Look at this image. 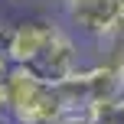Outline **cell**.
I'll list each match as a JSON object with an SVG mask.
<instances>
[{"mask_svg": "<svg viewBox=\"0 0 124 124\" xmlns=\"http://www.w3.org/2000/svg\"><path fill=\"white\" fill-rule=\"evenodd\" d=\"M69 30L92 43H111L121 36V0H65Z\"/></svg>", "mask_w": 124, "mask_h": 124, "instance_id": "6da1fadb", "label": "cell"}, {"mask_svg": "<svg viewBox=\"0 0 124 124\" xmlns=\"http://www.w3.org/2000/svg\"><path fill=\"white\" fill-rule=\"evenodd\" d=\"M62 30L56 20L49 16H30L13 23L10 30H3V52L10 56L13 65H36L39 56L49 49L52 36Z\"/></svg>", "mask_w": 124, "mask_h": 124, "instance_id": "7a4b0ae2", "label": "cell"}, {"mask_svg": "<svg viewBox=\"0 0 124 124\" xmlns=\"http://www.w3.org/2000/svg\"><path fill=\"white\" fill-rule=\"evenodd\" d=\"M39 75H43L46 85H59V82H65L69 75L78 69V43H75V33L72 30H59L56 36H52L49 49L39 56L36 65Z\"/></svg>", "mask_w": 124, "mask_h": 124, "instance_id": "3957f363", "label": "cell"}, {"mask_svg": "<svg viewBox=\"0 0 124 124\" xmlns=\"http://www.w3.org/2000/svg\"><path fill=\"white\" fill-rule=\"evenodd\" d=\"M65 114L69 111H65V101H62L59 88L56 85H43L26 105L10 111V121L13 124H59Z\"/></svg>", "mask_w": 124, "mask_h": 124, "instance_id": "277c9868", "label": "cell"}, {"mask_svg": "<svg viewBox=\"0 0 124 124\" xmlns=\"http://www.w3.org/2000/svg\"><path fill=\"white\" fill-rule=\"evenodd\" d=\"M10 65H13V62H10V56H7V52H3V46H0V82L7 78V72H10Z\"/></svg>", "mask_w": 124, "mask_h": 124, "instance_id": "5b68a950", "label": "cell"}, {"mask_svg": "<svg viewBox=\"0 0 124 124\" xmlns=\"http://www.w3.org/2000/svg\"><path fill=\"white\" fill-rule=\"evenodd\" d=\"M7 118H10V114H7V108L0 105V124H7Z\"/></svg>", "mask_w": 124, "mask_h": 124, "instance_id": "8992f818", "label": "cell"}, {"mask_svg": "<svg viewBox=\"0 0 124 124\" xmlns=\"http://www.w3.org/2000/svg\"><path fill=\"white\" fill-rule=\"evenodd\" d=\"M121 33H124V0H121Z\"/></svg>", "mask_w": 124, "mask_h": 124, "instance_id": "52a82bcc", "label": "cell"}, {"mask_svg": "<svg viewBox=\"0 0 124 124\" xmlns=\"http://www.w3.org/2000/svg\"><path fill=\"white\" fill-rule=\"evenodd\" d=\"M10 3H30V0H10Z\"/></svg>", "mask_w": 124, "mask_h": 124, "instance_id": "ba28073f", "label": "cell"}, {"mask_svg": "<svg viewBox=\"0 0 124 124\" xmlns=\"http://www.w3.org/2000/svg\"><path fill=\"white\" fill-rule=\"evenodd\" d=\"M0 33H3V23H0Z\"/></svg>", "mask_w": 124, "mask_h": 124, "instance_id": "9c48e42d", "label": "cell"}, {"mask_svg": "<svg viewBox=\"0 0 124 124\" xmlns=\"http://www.w3.org/2000/svg\"><path fill=\"white\" fill-rule=\"evenodd\" d=\"M59 3H65V0H59Z\"/></svg>", "mask_w": 124, "mask_h": 124, "instance_id": "30bf717a", "label": "cell"}]
</instances>
